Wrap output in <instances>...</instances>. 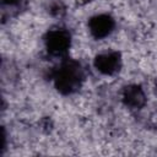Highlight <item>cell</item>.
<instances>
[{
  "mask_svg": "<svg viewBox=\"0 0 157 157\" xmlns=\"http://www.w3.org/2000/svg\"><path fill=\"white\" fill-rule=\"evenodd\" d=\"M114 22L108 15H98L90 21V29L91 33L96 38H103L108 36L113 29Z\"/></svg>",
  "mask_w": 157,
  "mask_h": 157,
  "instance_id": "cell-4",
  "label": "cell"
},
{
  "mask_svg": "<svg viewBox=\"0 0 157 157\" xmlns=\"http://www.w3.org/2000/svg\"><path fill=\"white\" fill-rule=\"evenodd\" d=\"M70 44V36L64 29H54L48 34L47 47L53 54H63L66 52Z\"/></svg>",
  "mask_w": 157,
  "mask_h": 157,
  "instance_id": "cell-2",
  "label": "cell"
},
{
  "mask_svg": "<svg viewBox=\"0 0 157 157\" xmlns=\"http://www.w3.org/2000/svg\"><path fill=\"white\" fill-rule=\"evenodd\" d=\"M96 67L98 71L105 75L114 74L120 66V59L118 53H104L96 58Z\"/></svg>",
  "mask_w": 157,
  "mask_h": 157,
  "instance_id": "cell-3",
  "label": "cell"
},
{
  "mask_svg": "<svg viewBox=\"0 0 157 157\" xmlns=\"http://www.w3.org/2000/svg\"><path fill=\"white\" fill-rule=\"evenodd\" d=\"M124 101L128 105L132 108H140L145 102V94L142 90L137 86L128 87L124 92Z\"/></svg>",
  "mask_w": 157,
  "mask_h": 157,
  "instance_id": "cell-5",
  "label": "cell"
},
{
  "mask_svg": "<svg viewBox=\"0 0 157 157\" xmlns=\"http://www.w3.org/2000/svg\"><path fill=\"white\" fill-rule=\"evenodd\" d=\"M82 72L80 66L76 63H66L60 66L55 75V85L59 91L63 93H71L74 92L81 82Z\"/></svg>",
  "mask_w": 157,
  "mask_h": 157,
  "instance_id": "cell-1",
  "label": "cell"
}]
</instances>
